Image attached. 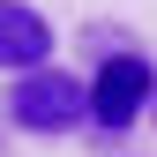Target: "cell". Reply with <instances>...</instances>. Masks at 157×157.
<instances>
[{
    "label": "cell",
    "mask_w": 157,
    "mask_h": 157,
    "mask_svg": "<svg viewBox=\"0 0 157 157\" xmlns=\"http://www.w3.org/2000/svg\"><path fill=\"white\" fill-rule=\"evenodd\" d=\"M30 67H52V23L30 0H0V75L15 82Z\"/></svg>",
    "instance_id": "3"
},
{
    "label": "cell",
    "mask_w": 157,
    "mask_h": 157,
    "mask_svg": "<svg viewBox=\"0 0 157 157\" xmlns=\"http://www.w3.org/2000/svg\"><path fill=\"white\" fill-rule=\"evenodd\" d=\"M150 120H157V97H150Z\"/></svg>",
    "instance_id": "4"
},
{
    "label": "cell",
    "mask_w": 157,
    "mask_h": 157,
    "mask_svg": "<svg viewBox=\"0 0 157 157\" xmlns=\"http://www.w3.org/2000/svg\"><path fill=\"white\" fill-rule=\"evenodd\" d=\"M150 97H157V67L135 45H120V52L97 60V75H90V120L105 135H127L135 120H150Z\"/></svg>",
    "instance_id": "2"
},
{
    "label": "cell",
    "mask_w": 157,
    "mask_h": 157,
    "mask_svg": "<svg viewBox=\"0 0 157 157\" xmlns=\"http://www.w3.org/2000/svg\"><path fill=\"white\" fill-rule=\"evenodd\" d=\"M8 120L23 135H67L90 120V75L75 67H30L8 82Z\"/></svg>",
    "instance_id": "1"
}]
</instances>
